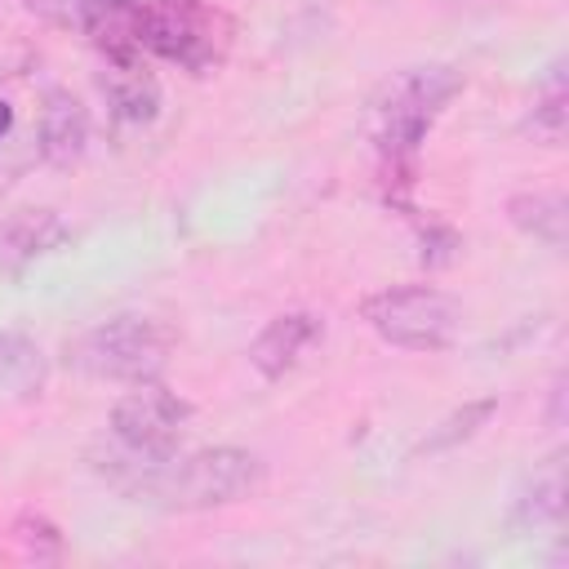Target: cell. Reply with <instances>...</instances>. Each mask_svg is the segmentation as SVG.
<instances>
[{
    "label": "cell",
    "instance_id": "cell-1",
    "mask_svg": "<svg viewBox=\"0 0 569 569\" xmlns=\"http://www.w3.org/2000/svg\"><path fill=\"white\" fill-rule=\"evenodd\" d=\"M93 471L120 489L133 502H151L164 511H213L249 498L262 485V462L249 449L218 445L196 453H169V458H142L124 445L89 449Z\"/></svg>",
    "mask_w": 569,
    "mask_h": 569
},
{
    "label": "cell",
    "instance_id": "cell-2",
    "mask_svg": "<svg viewBox=\"0 0 569 569\" xmlns=\"http://www.w3.org/2000/svg\"><path fill=\"white\" fill-rule=\"evenodd\" d=\"M462 93V71L449 62H422V67H405L396 71L373 107H369V138L378 147L382 160V182H387V200L405 213L409 209V187L418 173V151L431 133V124L445 116V107Z\"/></svg>",
    "mask_w": 569,
    "mask_h": 569
},
{
    "label": "cell",
    "instance_id": "cell-3",
    "mask_svg": "<svg viewBox=\"0 0 569 569\" xmlns=\"http://www.w3.org/2000/svg\"><path fill=\"white\" fill-rule=\"evenodd\" d=\"M236 22L204 0H138L129 13V44L142 58H164L191 76L227 62Z\"/></svg>",
    "mask_w": 569,
    "mask_h": 569
},
{
    "label": "cell",
    "instance_id": "cell-4",
    "mask_svg": "<svg viewBox=\"0 0 569 569\" xmlns=\"http://www.w3.org/2000/svg\"><path fill=\"white\" fill-rule=\"evenodd\" d=\"M178 333L156 316H111L93 329H84L67 347V365L98 382H160L173 360Z\"/></svg>",
    "mask_w": 569,
    "mask_h": 569
},
{
    "label": "cell",
    "instance_id": "cell-5",
    "mask_svg": "<svg viewBox=\"0 0 569 569\" xmlns=\"http://www.w3.org/2000/svg\"><path fill=\"white\" fill-rule=\"evenodd\" d=\"M360 320L400 351H449L462 329V307L436 284H391L360 302Z\"/></svg>",
    "mask_w": 569,
    "mask_h": 569
},
{
    "label": "cell",
    "instance_id": "cell-6",
    "mask_svg": "<svg viewBox=\"0 0 569 569\" xmlns=\"http://www.w3.org/2000/svg\"><path fill=\"white\" fill-rule=\"evenodd\" d=\"M191 405L160 382H138L111 409V440L142 458H169L182 445Z\"/></svg>",
    "mask_w": 569,
    "mask_h": 569
},
{
    "label": "cell",
    "instance_id": "cell-7",
    "mask_svg": "<svg viewBox=\"0 0 569 569\" xmlns=\"http://www.w3.org/2000/svg\"><path fill=\"white\" fill-rule=\"evenodd\" d=\"M325 338V320L311 316V311H284L276 320H267L258 329V338L249 342V365L267 378V382H280L302 356L307 347H316Z\"/></svg>",
    "mask_w": 569,
    "mask_h": 569
},
{
    "label": "cell",
    "instance_id": "cell-8",
    "mask_svg": "<svg viewBox=\"0 0 569 569\" xmlns=\"http://www.w3.org/2000/svg\"><path fill=\"white\" fill-rule=\"evenodd\" d=\"M89 142V111L80 107L76 93L49 89L40 102V124H36V151L53 169H71L84 156Z\"/></svg>",
    "mask_w": 569,
    "mask_h": 569
},
{
    "label": "cell",
    "instance_id": "cell-9",
    "mask_svg": "<svg viewBox=\"0 0 569 569\" xmlns=\"http://www.w3.org/2000/svg\"><path fill=\"white\" fill-rule=\"evenodd\" d=\"M71 240V227L53 209H18L0 218V271L22 276L36 258L62 249Z\"/></svg>",
    "mask_w": 569,
    "mask_h": 569
},
{
    "label": "cell",
    "instance_id": "cell-10",
    "mask_svg": "<svg viewBox=\"0 0 569 569\" xmlns=\"http://www.w3.org/2000/svg\"><path fill=\"white\" fill-rule=\"evenodd\" d=\"M98 89L116 120L147 124L160 116V80L147 71L142 58H107V71L98 76Z\"/></svg>",
    "mask_w": 569,
    "mask_h": 569
},
{
    "label": "cell",
    "instance_id": "cell-11",
    "mask_svg": "<svg viewBox=\"0 0 569 569\" xmlns=\"http://www.w3.org/2000/svg\"><path fill=\"white\" fill-rule=\"evenodd\" d=\"M133 4L138 0H22V9L36 13L40 22L62 27V31H80L93 44L107 40L111 31H120Z\"/></svg>",
    "mask_w": 569,
    "mask_h": 569
},
{
    "label": "cell",
    "instance_id": "cell-12",
    "mask_svg": "<svg viewBox=\"0 0 569 569\" xmlns=\"http://www.w3.org/2000/svg\"><path fill=\"white\" fill-rule=\"evenodd\" d=\"M565 516V449H556L533 476L529 485L516 493L511 502V525L516 529H538V525H556Z\"/></svg>",
    "mask_w": 569,
    "mask_h": 569
},
{
    "label": "cell",
    "instance_id": "cell-13",
    "mask_svg": "<svg viewBox=\"0 0 569 569\" xmlns=\"http://www.w3.org/2000/svg\"><path fill=\"white\" fill-rule=\"evenodd\" d=\"M507 222L525 236H533L547 249H565L569 236V204L560 191H516L507 200Z\"/></svg>",
    "mask_w": 569,
    "mask_h": 569
},
{
    "label": "cell",
    "instance_id": "cell-14",
    "mask_svg": "<svg viewBox=\"0 0 569 569\" xmlns=\"http://www.w3.org/2000/svg\"><path fill=\"white\" fill-rule=\"evenodd\" d=\"M493 413H498V400H493V396L458 405V409H453V413H445L436 427H427V436L413 445V458H436V453H449V449H458V445L476 440V436H480V427H485Z\"/></svg>",
    "mask_w": 569,
    "mask_h": 569
},
{
    "label": "cell",
    "instance_id": "cell-15",
    "mask_svg": "<svg viewBox=\"0 0 569 569\" xmlns=\"http://www.w3.org/2000/svg\"><path fill=\"white\" fill-rule=\"evenodd\" d=\"M0 387L13 391V396H40L44 351L27 333H13V329L0 333Z\"/></svg>",
    "mask_w": 569,
    "mask_h": 569
},
{
    "label": "cell",
    "instance_id": "cell-16",
    "mask_svg": "<svg viewBox=\"0 0 569 569\" xmlns=\"http://www.w3.org/2000/svg\"><path fill=\"white\" fill-rule=\"evenodd\" d=\"M565 67L556 62L551 67V80H547V89H542V98L529 107V116L520 120V133H529L533 142H542V147H560L565 142V76H560Z\"/></svg>",
    "mask_w": 569,
    "mask_h": 569
},
{
    "label": "cell",
    "instance_id": "cell-17",
    "mask_svg": "<svg viewBox=\"0 0 569 569\" xmlns=\"http://www.w3.org/2000/svg\"><path fill=\"white\" fill-rule=\"evenodd\" d=\"M13 538L22 547V556H31L36 565H49V560H62V529L36 511H22L13 520Z\"/></svg>",
    "mask_w": 569,
    "mask_h": 569
},
{
    "label": "cell",
    "instance_id": "cell-18",
    "mask_svg": "<svg viewBox=\"0 0 569 569\" xmlns=\"http://www.w3.org/2000/svg\"><path fill=\"white\" fill-rule=\"evenodd\" d=\"M418 240H422V262H427V267H445V262H453V253L462 249V236H458L449 222H440V218L418 222Z\"/></svg>",
    "mask_w": 569,
    "mask_h": 569
},
{
    "label": "cell",
    "instance_id": "cell-19",
    "mask_svg": "<svg viewBox=\"0 0 569 569\" xmlns=\"http://www.w3.org/2000/svg\"><path fill=\"white\" fill-rule=\"evenodd\" d=\"M9 129H13V107H9V102H0V138H4Z\"/></svg>",
    "mask_w": 569,
    "mask_h": 569
}]
</instances>
